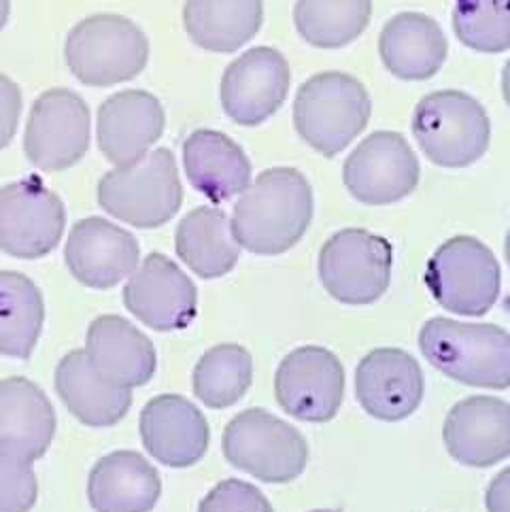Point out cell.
<instances>
[{
    "label": "cell",
    "instance_id": "obj_1",
    "mask_svg": "<svg viewBox=\"0 0 510 512\" xmlns=\"http://www.w3.org/2000/svg\"><path fill=\"white\" fill-rule=\"evenodd\" d=\"M313 219L311 183L296 168H268L234 204L232 234L255 255H279L302 241Z\"/></svg>",
    "mask_w": 510,
    "mask_h": 512
},
{
    "label": "cell",
    "instance_id": "obj_2",
    "mask_svg": "<svg viewBox=\"0 0 510 512\" xmlns=\"http://www.w3.org/2000/svg\"><path fill=\"white\" fill-rule=\"evenodd\" d=\"M419 349L438 372L470 387H510V334L493 323L434 317L423 323Z\"/></svg>",
    "mask_w": 510,
    "mask_h": 512
},
{
    "label": "cell",
    "instance_id": "obj_3",
    "mask_svg": "<svg viewBox=\"0 0 510 512\" xmlns=\"http://www.w3.org/2000/svg\"><path fill=\"white\" fill-rule=\"evenodd\" d=\"M372 102L362 81L328 71L300 85L294 100V126L300 139L334 158L347 149L370 122Z\"/></svg>",
    "mask_w": 510,
    "mask_h": 512
},
{
    "label": "cell",
    "instance_id": "obj_4",
    "mask_svg": "<svg viewBox=\"0 0 510 512\" xmlns=\"http://www.w3.org/2000/svg\"><path fill=\"white\" fill-rule=\"evenodd\" d=\"M183 202L177 160L170 149H153L132 166L113 168L98 183L102 211L134 228H160Z\"/></svg>",
    "mask_w": 510,
    "mask_h": 512
},
{
    "label": "cell",
    "instance_id": "obj_5",
    "mask_svg": "<svg viewBox=\"0 0 510 512\" xmlns=\"http://www.w3.org/2000/svg\"><path fill=\"white\" fill-rule=\"evenodd\" d=\"M64 58L83 85L109 88L143 73L149 60V41L128 17L98 13L85 17L68 32Z\"/></svg>",
    "mask_w": 510,
    "mask_h": 512
},
{
    "label": "cell",
    "instance_id": "obj_6",
    "mask_svg": "<svg viewBox=\"0 0 510 512\" xmlns=\"http://www.w3.org/2000/svg\"><path fill=\"white\" fill-rule=\"evenodd\" d=\"M413 134L432 164L466 168L489 149V115L476 98L459 90H442L419 100Z\"/></svg>",
    "mask_w": 510,
    "mask_h": 512
},
{
    "label": "cell",
    "instance_id": "obj_7",
    "mask_svg": "<svg viewBox=\"0 0 510 512\" xmlns=\"http://www.w3.org/2000/svg\"><path fill=\"white\" fill-rule=\"evenodd\" d=\"M224 455L258 481L283 485L304 472L309 445L294 425L264 408H247L226 425Z\"/></svg>",
    "mask_w": 510,
    "mask_h": 512
},
{
    "label": "cell",
    "instance_id": "obj_8",
    "mask_svg": "<svg viewBox=\"0 0 510 512\" xmlns=\"http://www.w3.org/2000/svg\"><path fill=\"white\" fill-rule=\"evenodd\" d=\"M423 281L442 309L483 317L498 302L502 272L496 255L479 238L455 236L436 249Z\"/></svg>",
    "mask_w": 510,
    "mask_h": 512
},
{
    "label": "cell",
    "instance_id": "obj_9",
    "mask_svg": "<svg viewBox=\"0 0 510 512\" xmlns=\"http://www.w3.org/2000/svg\"><path fill=\"white\" fill-rule=\"evenodd\" d=\"M394 249L387 238L362 228L330 236L319 251V281L343 304H372L389 289Z\"/></svg>",
    "mask_w": 510,
    "mask_h": 512
},
{
    "label": "cell",
    "instance_id": "obj_10",
    "mask_svg": "<svg viewBox=\"0 0 510 512\" xmlns=\"http://www.w3.org/2000/svg\"><path fill=\"white\" fill-rule=\"evenodd\" d=\"M90 109L68 88L43 92L30 109L24 151L32 166L60 173L75 166L90 149Z\"/></svg>",
    "mask_w": 510,
    "mask_h": 512
},
{
    "label": "cell",
    "instance_id": "obj_11",
    "mask_svg": "<svg viewBox=\"0 0 510 512\" xmlns=\"http://www.w3.org/2000/svg\"><path fill=\"white\" fill-rule=\"evenodd\" d=\"M64 226V202L41 179L0 187V249L13 258H45L60 245Z\"/></svg>",
    "mask_w": 510,
    "mask_h": 512
},
{
    "label": "cell",
    "instance_id": "obj_12",
    "mask_svg": "<svg viewBox=\"0 0 510 512\" xmlns=\"http://www.w3.org/2000/svg\"><path fill=\"white\" fill-rule=\"evenodd\" d=\"M419 160L398 132L370 134L345 160L343 181L349 194L364 204H394L415 192Z\"/></svg>",
    "mask_w": 510,
    "mask_h": 512
},
{
    "label": "cell",
    "instance_id": "obj_13",
    "mask_svg": "<svg viewBox=\"0 0 510 512\" xmlns=\"http://www.w3.org/2000/svg\"><path fill=\"white\" fill-rule=\"evenodd\" d=\"M275 396L283 411L300 421H332L345 398V368L328 349L298 347L277 368Z\"/></svg>",
    "mask_w": 510,
    "mask_h": 512
},
{
    "label": "cell",
    "instance_id": "obj_14",
    "mask_svg": "<svg viewBox=\"0 0 510 512\" xmlns=\"http://www.w3.org/2000/svg\"><path fill=\"white\" fill-rule=\"evenodd\" d=\"M289 85L292 71L281 51L253 47L238 56L221 77V107L238 126H260L283 107Z\"/></svg>",
    "mask_w": 510,
    "mask_h": 512
},
{
    "label": "cell",
    "instance_id": "obj_15",
    "mask_svg": "<svg viewBox=\"0 0 510 512\" xmlns=\"http://www.w3.org/2000/svg\"><path fill=\"white\" fill-rule=\"evenodd\" d=\"M126 309L156 332L185 330L198 313V289L162 253H149L124 287Z\"/></svg>",
    "mask_w": 510,
    "mask_h": 512
},
{
    "label": "cell",
    "instance_id": "obj_16",
    "mask_svg": "<svg viewBox=\"0 0 510 512\" xmlns=\"http://www.w3.org/2000/svg\"><path fill=\"white\" fill-rule=\"evenodd\" d=\"M139 241L113 221L85 217L73 226L64 247L71 275L85 287L109 289L139 268Z\"/></svg>",
    "mask_w": 510,
    "mask_h": 512
},
{
    "label": "cell",
    "instance_id": "obj_17",
    "mask_svg": "<svg viewBox=\"0 0 510 512\" xmlns=\"http://www.w3.org/2000/svg\"><path fill=\"white\" fill-rule=\"evenodd\" d=\"M425 381L419 362L402 349H374L355 370V396L379 421H402L421 406Z\"/></svg>",
    "mask_w": 510,
    "mask_h": 512
},
{
    "label": "cell",
    "instance_id": "obj_18",
    "mask_svg": "<svg viewBox=\"0 0 510 512\" xmlns=\"http://www.w3.org/2000/svg\"><path fill=\"white\" fill-rule=\"evenodd\" d=\"M166 126L162 102L145 90L109 96L98 109V147L117 168L141 162L160 141Z\"/></svg>",
    "mask_w": 510,
    "mask_h": 512
},
{
    "label": "cell",
    "instance_id": "obj_19",
    "mask_svg": "<svg viewBox=\"0 0 510 512\" xmlns=\"http://www.w3.org/2000/svg\"><path fill=\"white\" fill-rule=\"evenodd\" d=\"M141 438L147 453L168 468L196 466L209 449V423L183 396L164 394L145 404Z\"/></svg>",
    "mask_w": 510,
    "mask_h": 512
},
{
    "label": "cell",
    "instance_id": "obj_20",
    "mask_svg": "<svg viewBox=\"0 0 510 512\" xmlns=\"http://www.w3.org/2000/svg\"><path fill=\"white\" fill-rule=\"evenodd\" d=\"M445 447L462 466L489 468L510 457V404L491 396L457 402L445 421Z\"/></svg>",
    "mask_w": 510,
    "mask_h": 512
},
{
    "label": "cell",
    "instance_id": "obj_21",
    "mask_svg": "<svg viewBox=\"0 0 510 512\" xmlns=\"http://www.w3.org/2000/svg\"><path fill=\"white\" fill-rule=\"evenodd\" d=\"M85 355L100 377L128 389L147 385L158 368L151 340L119 315H102L90 323Z\"/></svg>",
    "mask_w": 510,
    "mask_h": 512
},
{
    "label": "cell",
    "instance_id": "obj_22",
    "mask_svg": "<svg viewBox=\"0 0 510 512\" xmlns=\"http://www.w3.org/2000/svg\"><path fill=\"white\" fill-rule=\"evenodd\" d=\"M183 168L194 190L219 204L251 185V162L243 147L217 130H194L183 143Z\"/></svg>",
    "mask_w": 510,
    "mask_h": 512
},
{
    "label": "cell",
    "instance_id": "obj_23",
    "mask_svg": "<svg viewBox=\"0 0 510 512\" xmlns=\"http://www.w3.org/2000/svg\"><path fill=\"white\" fill-rule=\"evenodd\" d=\"M447 37L425 13H398L383 26L379 54L387 71L402 81L434 77L447 60Z\"/></svg>",
    "mask_w": 510,
    "mask_h": 512
},
{
    "label": "cell",
    "instance_id": "obj_24",
    "mask_svg": "<svg viewBox=\"0 0 510 512\" xmlns=\"http://www.w3.org/2000/svg\"><path fill=\"white\" fill-rule=\"evenodd\" d=\"M162 493L158 470L136 451H115L90 472L88 498L96 512H151Z\"/></svg>",
    "mask_w": 510,
    "mask_h": 512
},
{
    "label": "cell",
    "instance_id": "obj_25",
    "mask_svg": "<svg viewBox=\"0 0 510 512\" xmlns=\"http://www.w3.org/2000/svg\"><path fill=\"white\" fill-rule=\"evenodd\" d=\"M56 391L71 415L90 428H109L119 423L132 406V389L100 377L85 349L62 357L56 368Z\"/></svg>",
    "mask_w": 510,
    "mask_h": 512
},
{
    "label": "cell",
    "instance_id": "obj_26",
    "mask_svg": "<svg viewBox=\"0 0 510 512\" xmlns=\"http://www.w3.org/2000/svg\"><path fill=\"white\" fill-rule=\"evenodd\" d=\"M56 436V413L45 391L24 377L0 381V442L39 459Z\"/></svg>",
    "mask_w": 510,
    "mask_h": 512
},
{
    "label": "cell",
    "instance_id": "obj_27",
    "mask_svg": "<svg viewBox=\"0 0 510 512\" xmlns=\"http://www.w3.org/2000/svg\"><path fill=\"white\" fill-rule=\"evenodd\" d=\"M262 0H185L183 26L194 45L232 54L260 32Z\"/></svg>",
    "mask_w": 510,
    "mask_h": 512
},
{
    "label": "cell",
    "instance_id": "obj_28",
    "mask_svg": "<svg viewBox=\"0 0 510 512\" xmlns=\"http://www.w3.org/2000/svg\"><path fill=\"white\" fill-rule=\"evenodd\" d=\"M175 249L181 262L200 279L228 275L241 258L228 215L215 207H198L181 219Z\"/></svg>",
    "mask_w": 510,
    "mask_h": 512
},
{
    "label": "cell",
    "instance_id": "obj_29",
    "mask_svg": "<svg viewBox=\"0 0 510 512\" xmlns=\"http://www.w3.org/2000/svg\"><path fill=\"white\" fill-rule=\"evenodd\" d=\"M45 321L41 289L22 272L0 270V355L28 360Z\"/></svg>",
    "mask_w": 510,
    "mask_h": 512
},
{
    "label": "cell",
    "instance_id": "obj_30",
    "mask_svg": "<svg viewBox=\"0 0 510 512\" xmlns=\"http://www.w3.org/2000/svg\"><path fill=\"white\" fill-rule=\"evenodd\" d=\"M372 0H296L294 24L300 39L321 49H340L368 28Z\"/></svg>",
    "mask_w": 510,
    "mask_h": 512
},
{
    "label": "cell",
    "instance_id": "obj_31",
    "mask_svg": "<svg viewBox=\"0 0 510 512\" xmlns=\"http://www.w3.org/2000/svg\"><path fill=\"white\" fill-rule=\"evenodd\" d=\"M253 381V357L241 345H217L194 368V394L209 408H228L241 400Z\"/></svg>",
    "mask_w": 510,
    "mask_h": 512
},
{
    "label": "cell",
    "instance_id": "obj_32",
    "mask_svg": "<svg viewBox=\"0 0 510 512\" xmlns=\"http://www.w3.org/2000/svg\"><path fill=\"white\" fill-rule=\"evenodd\" d=\"M453 30L474 51L502 54L510 49V0H455Z\"/></svg>",
    "mask_w": 510,
    "mask_h": 512
},
{
    "label": "cell",
    "instance_id": "obj_33",
    "mask_svg": "<svg viewBox=\"0 0 510 512\" xmlns=\"http://www.w3.org/2000/svg\"><path fill=\"white\" fill-rule=\"evenodd\" d=\"M37 496L39 483L32 459L0 442V512H30Z\"/></svg>",
    "mask_w": 510,
    "mask_h": 512
},
{
    "label": "cell",
    "instance_id": "obj_34",
    "mask_svg": "<svg viewBox=\"0 0 510 512\" xmlns=\"http://www.w3.org/2000/svg\"><path fill=\"white\" fill-rule=\"evenodd\" d=\"M198 512H275L264 493L245 481L217 483L198 506Z\"/></svg>",
    "mask_w": 510,
    "mask_h": 512
},
{
    "label": "cell",
    "instance_id": "obj_35",
    "mask_svg": "<svg viewBox=\"0 0 510 512\" xmlns=\"http://www.w3.org/2000/svg\"><path fill=\"white\" fill-rule=\"evenodd\" d=\"M22 90L13 79L0 73V149L11 145L22 115Z\"/></svg>",
    "mask_w": 510,
    "mask_h": 512
},
{
    "label": "cell",
    "instance_id": "obj_36",
    "mask_svg": "<svg viewBox=\"0 0 510 512\" xmlns=\"http://www.w3.org/2000/svg\"><path fill=\"white\" fill-rule=\"evenodd\" d=\"M485 506L487 512H510V466L489 483Z\"/></svg>",
    "mask_w": 510,
    "mask_h": 512
},
{
    "label": "cell",
    "instance_id": "obj_37",
    "mask_svg": "<svg viewBox=\"0 0 510 512\" xmlns=\"http://www.w3.org/2000/svg\"><path fill=\"white\" fill-rule=\"evenodd\" d=\"M502 94H504L506 105L510 107V60L506 62L504 71H502Z\"/></svg>",
    "mask_w": 510,
    "mask_h": 512
},
{
    "label": "cell",
    "instance_id": "obj_38",
    "mask_svg": "<svg viewBox=\"0 0 510 512\" xmlns=\"http://www.w3.org/2000/svg\"><path fill=\"white\" fill-rule=\"evenodd\" d=\"M11 13V0H0V32L5 30Z\"/></svg>",
    "mask_w": 510,
    "mask_h": 512
},
{
    "label": "cell",
    "instance_id": "obj_39",
    "mask_svg": "<svg viewBox=\"0 0 510 512\" xmlns=\"http://www.w3.org/2000/svg\"><path fill=\"white\" fill-rule=\"evenodd\" d=\"M504 255H506V262H508V266H510V230H508V234H506V243H504Z\"/></svg>",
    "mask_w": 510,
    "mask_h": 512
},
{
    "label": "cell",
    "instance_id": "obj_40",
    "mask_svg": "<svg viewBox=\"0 0 510 512\" xmlns=\"http://www.w3.org/2000/svg\"><path fill=\"white\" fill-rule=\"evenodd\" d=\"M311 512H340V510H330V508H321V510H311Z\"/></svg>",
    "mask_w": 510,
    "mask_h": 512
}]
</instances>
